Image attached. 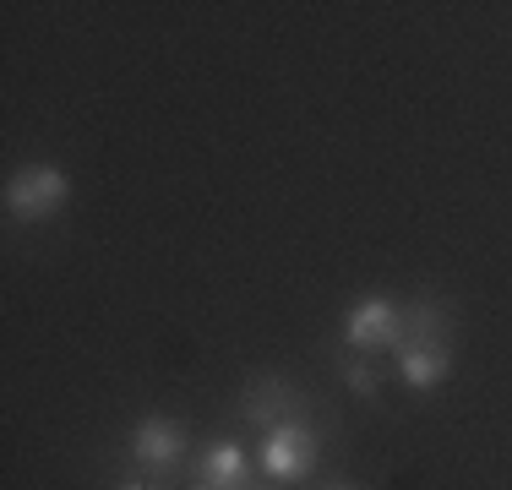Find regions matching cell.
<instances>
[{
    "instance_id": "1",
    "label": "cell",
    "mask_w": 512,
    "mask_h": 490,
    "mask_svg": "<svg viewBox=\"0 0 512 490\" xmlns=\"http://www.w3.org/2000/svg\"><path fill=\"white\" fill-rule=\"evenodd\" d=\"M66 202H71V180L55 164H22L6 180V207L22 224H50V218L66 213Z\"/></svg>"
},
{
    "instance_id": "2",
    "label": "cell",
    "mask_w": 512,
    "mask_h": 490,
    "mask_svg": "<svg viewBox=\"0 0 512 490\" xmlns=\"http://www.w3.org/2000/svg\"><path fill=\"white\" fill-rule=\"evenodd\" d=\"M316 458H322V436H316L306 420L273 425V431H267V441H262V469L273 474V480H284V485L311 480Z\"/></svg>"
},
{
    "instance_id": "3",
    "label": "cell",
    "mask_w": 512,
    "mask_h": 490,
    "mask_svg": "<svg viewBox=\"0 0 512 490\" xmlns=\"http://www.w3.org/2000/svg\"><path fill=\"white\" fill-rule=\"evenodd\" d=\"M398 322H404V311H398L387 294H365L355 311L344 316V343L349 349H393Z\"/></svg>"
},
{
    "instance_id": "4",
    "label": "cell",
    "mask_w": 512,
    "mask_h": 490,
    "mask_svg": "<svg viewBox=\"0 0 512 490\" xmlns=\"http://www.w3.org/2000/svg\"><path fill=\"white\" fill-rule=\"evenodd\" d=\"M131 447H137V463L142 469H180V458H186V431H180L175 420H164V414H148V420L137 425V436H131Z\"/></svg>"
},
{
    "instance_id": "5",
    "label": "cell",
    "mask_w": 512,
    "mask_h": 490,
    "mask_svg": "<svg viewBox=\"0 0 512 490\" xmlns=\"http://www.w3.org/2000/svg\"><path fill=\"white\" fill-rule=\"evenodd\" d=\"M300 403L306 398H300L284 376H262V382L246 387V420L262 425V431H273V425H284V420H300Z\"/></svg>"
},
{
    "instance_id": "6",
    "label": "cell",
    "mask_w": 512,
    "mask_h": 490,
    "mask_svg": "<svg viewBox=\"0 0 512 490\" xmlns=\"http://www.w3.org/2000/svg\"><path fill=\"white\" fill-rule=\"evenodd\" d=\"M398 371H404L409 387H442L447 371H453V349H447V338L436 343H409V349H398Z\"/></svg>"
},
{
    "instance_id": "7",
    "label": "cell",
    "mask_w": 512,
    "mask_h": 490,
    "mask_svg": "<svg viewBox=\"0 0 512 490\" xmlns=\"http://www.w3.org/2000/svg\"><path fill=\"white\" fill-rule=\"evenodd\" d=\"M246 485V447L240 441H213L202 452V490H240Z\"/></svg>"
},
{
    "instance_id": "8",
    "label": "cell",
    "mask_w": 512,
    "mask_h": 490,
    "mask_svg": "<svg viewBox=\"0 0 512 490\" xmlns=\"http://www.w3.org/2000/svg\"><path fill=\"white\" fill-rule=\"evenodd\" d=\"M447 338V311L436 300H414L404 311V322H398V343L393 349H409V343H436Z\"/></svg>"
},
{
    "instance_id": "9",
    "label": "cell",
    "mask_w": 512,
    "mask_h": 490,
    "mask_svg": "<svg viewBox=\"0 0 512 490\" xmlns=\"http://www.w3.org/2000/svg\"><path fill=\"white\" fill-rule=\"evenodd\" d=\"M344 382H349V392H355V398H376V392H382V371H376L371 360H355L344 371Z\"/></svg>"
},
{
    "instance_id": "10",
    "label": "cell",
    "mask_w": 512,
    "mask_h": 490,
    "mask_svg": "<svg viewBox=\"0 0 512 490\" xmlns=\"http://www.w3.org/2000/svg\"><path fill=\"white\" fill-rule=\"evenodd\" d=\"M126 490H148V485H126Z\"/></svg>"
}]
</instances>
